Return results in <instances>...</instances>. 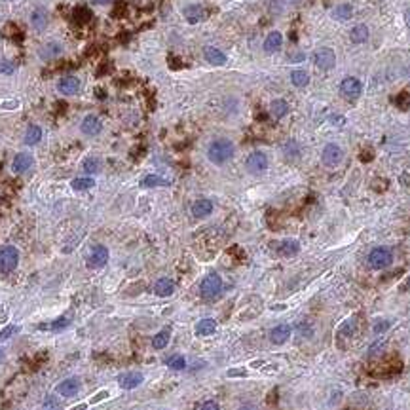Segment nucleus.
I'll use <instances>...</instances> for the list:
<instances>
[{
	"mask_svg": "<svg viewBox=\"0 0 410 410\" xmlns=\"http://www.w3.org/2000/svg\"><path fill=\"white\" fill-rule=\"evenodd\" d=\"M70 186H72V190H76V192L89 190V188L95 186V179H91V177H78V179H74L70 182Z\"/></svg>",
	"mask_w": 410,
	"mask_h": 410,
	"instance_id": "obj_32",
	"label": "nucleus"
},
{
	"mask_svg": "<svg viewBox=\"0 0 410 410\" xmlns=\"http://www.w3.org/2000/svg\"><path fill=\"white\" fill-rule=\"evenodd\" d=\"M344 160V150L336 143H329V145L323 148L321 152V162H323L325 167H338Z\"/></svg>",
	"mask_w": 410,
	"mask_h": 410,
	"instance_id": "obj_6",
	"label": "nucleus"
},
{
	"mask_svg": "<svg viewBox=\"0 0 410 410\" xmlns=\"http://www.w3.org/2000/svg\"><path fill=\"white\" fill-rule=\"evenodd\" d=\"M393 262V253L387 247H374L368 253V266L372 270H385Z\"/></svg>",
	"mask_w": 410,
	"mask_h": 410,
	"instance_id": "obj_3",
	"label": "nucleus"
},
{
	"mask_svg": "<svg viewBox=\"0 0 410 410\" xmlns=\"http://www.w3.org/2000/svg\"><path fill=\"white\" fill-rule=\"evenodd\" d=\"M368 36H370V31H368V27L365 23L355 25L350 33V38L353 44H365L368 40Z\"/></svg>",
	"mask_w": 410,
	"mask_h": 410,
	"instance_id": "obj_23",
	"label": "nucleus"
},
{
	"mask_svg": "<svg viewBox=\"0 0 410 410\" xmlns=\"http://www.w3.org/2000/svg\"><path fill=\"white\" fill-rule=\"evenodd\" d=\"M169 336H171L169 329H163V331H160V333L152 338V348H154V350H163V348L169 344Z\"/></svg>",
	"mask_w": 410,
	"mask_h": 410,
	"instance_id": "obj_31",
	"label": "nucleus"
},
{
	"mask_svg": "<svg viewBox=\"0 0 410 410\" xmlns=\"http://www.w3.org/2000/svg\"><path fill=\"white\" fill-rule=\"evenodd\" d=\"M363 93V84L355 76H346L340 82V95L346 101H355Z\"/></svg>",
	"mask_w": 410,
	"mask_h": 410,
	"instance_id": "obj_5",
	"label": "nucleus"
},
{
	"mask_svg": "<svg viewBox=\"0 0 410 410\" xmlns=\"http://www.w3.org/2000/svg\"><path fill=\"white\" fill-rule=\"evenodd\" d=\"M165 365L173 370H182V368H186V359L182 355H171L169 359H165Z\"/></svg>",
	"mask_w": 410,
	"mask_h": 410,
	"instance_id": "obj_34",
	"label": "nucleus"
},
{
	"mask_svg": "<svg viewBox=\"0 0 410 410\" xmlns=\"http://www.w3.org/2000/svg\"><path fill=\"white\" fill-rule=\"evenodd\" d=\"M314 63H316V67L319 70L329 72V70H333L336 67V53L331 48H321V50H317L314 53Z\"/></svg>",
	"mask_w": 410,
	"mask_h": 410,
	"instance_id": "obj_7",
	"label": "nucleus"
},
{
	"mask_svg": "<svg viewBox=\"0 0 410 410\" xmlns=\"http://www.w3.org/2000/svg\"><path fill=\"white\" fill-rule=\"evenodd\" d=\"M109 256H111L109 255V249L105 247V245H93L91 253L87 256V268L99 270V268H102L109 262Z\"/></svg>",
	"mask_w": 410,
	"mask_h": 410,
	"instance_id": "obj_9",
	"label": "nucleus"
},
{
	"mask_svg": "<svg viewBox=\"0 0 410 410\" xmlns=\"http://www.w3.org/2000/svg\"><path fill=\"white\" fill-rule=\"evenodd\" d=\"M40 141H42V128L36 126V124H31L25 131V145L34 146V145H38Z\"/></svg>",
	"mask_w": 410,
	"mask_h": 410,
	"instance_id": "obj_26",
	"label": "nucleus"
},
{
	"mask_svg": "<svg viewBox=\"0 0 410 410\" xmlns=\"http://www.w3.org/2000/svg\"><path fill=\"white\" fill-rule=\"evenodd\" d=\"M107 397H109V391H99L93 399H91V402H99L101 399H107Z\"/></svg>",
	"mask_w": 410,
	"mask_h": 410,
	"instance_id": "obj_40",
	"label": "nucleus"
},
{
	"mask_svg": "<svg viewBox=\"0 0 410 410\" xmlns=\"http://www.w3.org/2000/svg\"><path fill=\"white\" fill-rule=\"evenodd\" d=\"M154 292H156L158 296H162V298H167V296H171V294L175 292V281L169 279V277L158 279V281L154 283Z\"/></svg>",
	"mask_w": 410,
	"mask_h": 410,
	"instance_id": "obj_22",
	"label": "nucleus"
},
{
	"mask_svg": "<svg viewBox=\"0 0 410 410\" xmlns=\"http://www.w3.org/2000/svg\"><path fill=\"white\" fill-rule=\"evenodd\" d=\"M80 131L85 137H97L102 131V122L95 114H87L80 124Z\"/></svg>",
	"mask_w": 410,
	"mask_h": 410,
	"instance_id": "obj_10",
	"label": "nucleus"
},
{
	"mask_svg": "<svg viewBox=\"0 0 410 410\" xmlns=\"http://www.w3.org/2000/svg\"><path fill=\"white\" fill-rule=\"evenodd\" d=\"M268 163H270L268 162V156L264 152H260V150H255V152H251L247 156L245 167H247L251 175H260V173H264L268 169Z\"/></svg>",
	"mask_w": 410,
	"mask_h": 410,
	"instance_id": "obj_8",
	"label": "nucleus"
},
{
	"mask_svg": "<svg viewBox=\"0 0 410 410\" xmlns=\"http://www.w3.org/2000/svg\"><path fill=\"white\" fill-rule=\"evenodd\" d=\"M80 391V380L78 378H67L57 385V393L63 397H74Z\"/></svg>",
	"mask_w": 410,
	"mask_h": 410,
	"instance_id": "obj_21",
	"label": "nucleus"
},
{
	"mask_svg": "<svg viewBox=\"0 0 410 410\" xmlns=\"http://www.w3.org/2000/svg\"><path fill=\"white\" fill-rule=\"evenodd\" d=\"M85 408H87V404L84 402V404H78V406H74L72 410H85Z\"/></svg>",
	"mask_w": 410,
	"mask_h": 410,
	"instance_id": "obj_42",
	"label": "nucleus"
},
{
	"mask_svg": "<svg viewBox=\"0 0 410 410\" xmlns=\"http://www.w3.org/2000/svg\"><path fill=\"white\" fill-rule=\"evenodd\" d=\"M404 19H406V23L410 25V8L406 10V14H404Z\"/></svg>",
	"mask_w": 410,
	"mask_h": 410,
	"instance_id": "obj_43",
	"label": "nucleus"
},
{
	"mask_svg": "<svg viewBox=\"0 0 410 410\" xmlns=\"http://www.w3.org/2000/svg\"><path fill=\"white\" fill-rule=\"evenodd\" d=\"M351 16H353L351 4H338V6L333 10V17L338 19V21H348V19H351Z\"/></svg>",
	"mask_w": 410,
	"mask_h": 410,
	"instance_id": "obj_29",
	"label": "nucleus"
},
{
	"mask_svg": "<svg viewBox=\"0 0 410 410\" xmlns=\"http://www.w3.org/2000/svg\"><path fill=\"white\" fill-rule=\"evenodd\" d=\"M203 57L207 63H211L215 67H222V65H226V61H228V57L224 55V51H221L219 48H213V46L203 48Z\"/></svg>",
	"mask_w": 410,
	"mask_h": 410,
	"instance_id": "obj_19",
	"label": "nucleus"
},
{
	"mask_svg": "<svg viewBox=\"0 0 410 410\" xmlns=\"http://www.w3.org/2000/svg\"><path fill=\"white\" fill-rule=\"evenodd\" d=\"M84 171L87 175H95L101 171V160L99 158H85L84 160Z\"/></svg>",
	"mask_w": 410,
	"mask_h": 410,
	"instance_id": "obj_33",
	"label": "nucleus"
},
{
	"mask_svg": "<svg viewBox=\"0 0 410 410\" xmlns=\"http://www.w3.org/2000/svg\"><path fill=\"white\" fill-rule=\"evenodd\" d=\"M17 331H19V329H17L16 325H8L6 329H2V331H0V340H6V338H10L12 334H16Z\"/></svg>",
	"mask_w": 410,
	"mask_h": 410,
	"instance_id": "obj_37",
	"label": "nucleus"
},
{
	"mask_svg": "<svg viewBox=\"0 0 410 410\" xmlns=\"http://www.w3.org/2000/svg\"><path fill=\"white\" fill-rule=\"evenodd\" d=\"M29 21H31L34 31H44V29L48 27V23H50V14H48L46 8H40V6H38V8H34L33 12H31Z\"/></svg>",
	"mask_w": 410,
	"mask_h": 410,
	"instance_id": "obj_13",
	"label": "nucleus"
},
{
	"mask_svg": "<svg viewBox=\"0 0 410 410\" xmlns=\"http://www.w3.org/2000/svg\"><path fill=\"white\" fill-rule=\"evenodd\" d=\"M211 213H213V201H211V199L199 197V199H196V201L192 203V215H194L196 219H205V217H209Z\"/></svg>",
	"mask_w": 410,
	"mask_h": 410,
	"instance_id": "obj_18",
	"label": "nucleus"
},
{
	"mask_svg": "<svg viewBox=\"0 0 410 410\" xmlns=\"http://www.w3.org/2000/svg\"><path fill=\"white\" fill-rule=\"evenodd\" d=\"M0 361H4V351L0 350Z\"/></svg>",
	"mask_w": 410,
	"mask_h": 410,
	"instance_id": "obj_45",
	"label": "nucleus"
},
{
	"mask_svg": "<svg viewBox=\"0 0 410 410\" xmlns=\"http://www.w3.org/2000/svg\"><path fill=\"white\" fill-rule=\"evenodd\" d=\"M290 338V327L289 325H277V327H273L272 331H270V340H272V344H275V346H281V344H285V342Z\"/></svg>",
	"mask_w": 410,
	"mask_h": 410,
	"instance_id": "obj_20",
	"label": "nucleus"
},
{
	"mask_svg": "<svg viewBox=\"0 0 410 410\" xmlns=\"http://www.w3.org/2000/svg\"><path fill=\"white\" fill-rule=\"evenodd\" d=\"M182 16H184V19H186L190 25H196V23H199V21L205 19V10L203 6H199V4H188L186 8L182 10Z\"/></svg>",
	"mask_w": 410,
	"mask_h": 410,
	"instance_id": "obj_17",
	"label": "nucleus"
},
{
	"mask_svg": "<svg viewBox=\"0 0 410 410\" xmlns=\"http://www.w3.org/2000/svg\"><path fill=\"white\" fill-rule=\"evenodd\" d=\"M298 251H300V243L296 239H285V241L279 243V247H277V253L281 256H294V255H298Z\"/></svg>",
	"mask_w": 410,
	"mask_h": 410,
	"instance_id": "obj_24",
	"label": "nucleus"
},
{
	"mask_svg": "<svg viewBox=\"0 0 410 410\" xmlns=\"http://www.w3.org/2000/svg\"><path fill=\"white\" fill-rule=\"evenodd\" d=\"M234 152H236L234 143H232L230 139H224V137L215 139V141H211L209 146H207V158H209V162L215 163V165L228 163L232 158H234Z\"/></svg>",
	"mask_w": 410,
	"mask_h": 410,
	"instance_id": "obj_1",
	"label": "nucleus"
},
{
	"mask_svg": "<svg viewBox=\"0 0 410 410\" xmlns=\"http://www.w3.org/2000/svg\"><path fill=\"white\" fill-rule=\"evenodd\" d=\"M287 112H289V102L285 101V99H273V101L270 102V114H272L275 120L287 116Z\"/></svg>",
	"mask_w": 410,
	"mask_h": 410,
	"instance_id": "obj_25",
	"label": "nucleus"
},
{
	"mask_svg": "<svg viewBox=\"0 0 410 410\" xmlns=\"http://www.w3.org/2000/svg\"><path fill=\"white\" fill-rule=\"evenodd\" d=\"M171 182L163 177H158V175H146L145 179L141 180V186L145 188H154V186H169Z\"/></svg>",
	"mask_w": 410,
	"mask_h": 410,
	"instance_id": "obj_30",
	"label": "nucleus"
},
{
	"mask_svg": "<svg viewBox=\"0 0 410 410\" xmlns=\"http://www.w3.org/2000/svg\"><path fill=\"white\" fill-rule=\"evenodd\" d=\"M33 165H34L33 154H29V152H19V154H16V158H14V163H12V169L16 171L17 175H21V173H27V171L31 169Z\"/></svg>",
	"mask_w": 410,
	"mask_h": 410,
	"instance_id": "obj_14",
	"label": "nucleus"
},
{
	"mask_svg": "<svg viewBox=\"0 0 410 410\" xmlns=\"http://www.w3.org/2000/svg\"><path fill=\"white\" fill-rule=\"evenodd\" d=\"M217 331V321L211 317H205L196 325V334L197 336H211Z\"/></svg>",
	"mask_w": 410,
	"mask_h": 410,
	"instance_id": "obj_27",
	"label": "nucleus"
},
{
	"mask_svg": "<svg viewBox=\"0 0 410 410\" xmlns=\"http://www.w3.org/2000/svg\"><path fill=\"white\" fill-rule=\"evenodd\" d=\"M68 325H70V321H68L67 317H59V319H55L48 329H51V331H65Z\"/></svg>",
	"mask_w": 410,
	"mask_h": 410,
	"instance_id": "obj_36",
	"label": "nucleus"
},
{
	"mask_svg": "<svg viewBox=\"0 0 410 410\" xmlns=\"http://www.w3.org/2000/svg\"><path fill=\"white\" fill-rule=\"evenodd\" d=\"M201 410H221V408H219V404L215 401H205L201 404Z\"/></svg>",
	"mask_w": 410,
	"mask_h": 410,
	"instance_id": "obj_39",
	"label": "nucleus"
},
{
	"mask_svg": "<svg viewBox=\"0 0 410 410\" xmlns=\"http://www.w3.org/2000/svg\"><path fill=\"white\" fill-rule=\"evenodd\" d=\"M145 376L137 370H131V372H124V374L118 376V384L122 389H135L139 385L143 384Z\"/></svg>",
	"mask_w": 410,
	"mask_h": 410,
	"instance_id": "obj_12",
	"label": "nucleus"
},
{
	"mask_svg": "<svg viewBox=\"0 0 410 410\" xmlns=\"http://www.w3.org/2000/svg\"><path fill=\"white\" fill-rule=\"evenodd\" d=\"M290 82H292L294 87H306L310 84V74L302 68H296V70L290 72Z\"/></svg>",
	"mask_w": 410,
	"mask_h": 410,
	"instance_id": "obj_28",
	"label": "nucleus"
},
{
	"mask_svg": "<svg viewBox=\"0 0 410 410\" xmlns=\"http://www.w3.org/2000/svg\"><path fill=\"white\" fill-rule=\"evenodd\" d=\"M19 264V251L14 245H4L0 249V273L14 272Z\"/></svg>",
	"mask_w": 410,
	"mask_h": 410,
	"instance_id": "obj_4",
	"label": "nucleus"
},
{
	"mask_svg": "<svg viewBox=\"0 0 410 410\" xmlns=\"http://www.w3.org/2000/svg\"><path fill=\"white\" fill-rule=\"evenodd\" d=\"M95 2H97V4H107L109 0H95Z\"/></svg>",
	"mask_w": 410,
	"mask_h": 410,
	"instance_id": "obj_44",
	"label": "nucleus"
},
{
	"mask_svg": "<svg viewBox=\"0 0 410 410\" xmlns=\"http://www.w3.org/2000/svg\"><path fill=\"white\" fill-rule=\"evenodd\" d=\"M14 70H16V67L12 63H4V61L0 63V72L2 74H14Z\"/></svg>",
	"mask_w": 410,
	"mask_h": 410,
	"instance_id": "obj_38",
	"label": "nucleus"
},
{
	"mask_svg": "<svg viewBox=\"0 0 410 410\" xmlns=\"http://www.w3.org/2000/svg\"><path fill=\"white\" fill-rule=\"evenodd\" d=\"M63 53V44L57 42V40H48L46 44H42V48L38 50V55L40 59H55Z\"/></svg>",
	"mask_w": 410,
	"mask_h": 410,
	"instance_id": "obj_15",
	"label": "nucleus"
},
{
	"mask_svg": "<svg viewBox=\"0 0 410 410\" xmlns=\"http://www.w3.org/2000/svg\"><path fill=\"white\" fill-rule=\"evenodd\" d=\"M262 48H264L266 53H277V51L283 48V34L279 33V31H272V33H268V36L264 38V44H262Z\"/></svg>",
	"mask_w": 410,
	"mask_h": 410,
	"instance_id": "obj_16",
	"label": "nucleus"
},
{
	"mask_svg": "<svg viewBox=\"0 0 410 410\" xmlns=\"http://www.w3.org/2000/svg\"><path fill=\"white\" fill-rule=\"evenodd\" d=\"M239 374L243 376L245 372H243V370H230V372H228V376H239Z\"/></svg>",
	"mask_w": 410,
	"mask_h": 410,
	"instance_id": "obj_41",
	"label": "nucleus"
},
{
	"mask_svg": "<svg viewBox=\"0 0 410 410\" xmlns=\"http://www.w3.org/2000/svg\"><path fill=\"white\" fill-rule=\"evenodd\" d=\"M42 408L44 410H61V401L57 399V397H53V395H48V397L44 399Z\"/></svg>",
	"mask_w": 410,
	"mask_h": 410,
	"instance_id": "obj_35",
	"label": "nucleus"
},
{
	"mask_svg": "<svg viewBox=\"0 0 410 410\" xmlns=\"http://www.w3.org/2000/svg\"><path fill=\"white\" fill-rule=\"evenodd\" d=\"M222 292V279L219 273H207L201 283H199V294L203 300H215L219 298Z\"/></svg>",
	"mask_w": 410,
	"mask_h": 410,
	"instance_id": "obj_2",
	"label": "nucleus"
},
{
	"mask_svg": "<svg viewBox=\"0 0 410 410\" xmlns=\"http://www.w3.org/2000/svg\"><path fill=\"white\" fill-rule=\"evenodd\" d=\"M57 89H59L61 95H67V97L76 95L78 91H80V78L74 76V74L63 76L59 82H57Z\"/></svg>",
	"mask_w": 410,
	"mask_h": 410,
	"instance_id": "obj_11",
	"label": "nucleus"
}]
</instances>
